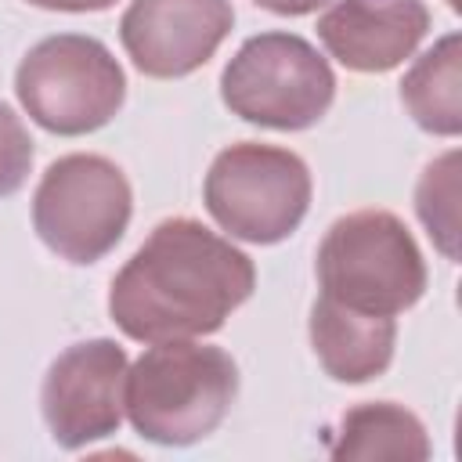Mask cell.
Returning <instances> with one entry per match:
<instances>
[{
    "label": "cell",
    "mask_w": 462,
    "mask_h": 462,
    "mask_svg": "<svg viewBox=\"0 0 462 462\" xmlns=\"http://www.w3.org/2000/svg\"><path fill=\"white\" fill-rule=\"evenodd\" d=\"M321 292L372 314H401L426 289L422 253L401 217L357 209L339 217L318 249Z\"/></svg>",
    "instance_id": "obj_3"
},
{
    "label": "cell",
    "mask_w": 462,
    "mask_h": 462,
    "mask_svg": "<svg viewBox=\"0 0 462 462\" xmlns=\"http://www.w3.org/2000/svg\"><path fill=\"white\" fill-rule=\"evenodd\" d=\"M422 0H332L318 18L325 51L354 72H386L401 65L426 36Z\"/></svg>",
    "instance_id": "obj_10"
},
{
    "label": "cell",
    "mask_w": 462,
    "mask_h": 462,
    "mask_svg": "<svg viewBox=\"0 0 462 462\" xmlns=\"http://www.w3.org/2000/svg\"><path fill=\"white\" fill-rule=\"evenodd\" d=\"M397 325L390 314L346 307L332 296H318L310 307V343L321 368L339 383H368L393 361Z\"/></svg>",
    "instance_id": "obj_11"
},
{
    "label": "cell",
    "mask_w": 462,
    "mask_h": 462,
    "mask_svg": "<svg viewBox=\"0 0 462 462\" xmlns=\"http://www.w3.org/2000/svg\"><path fill=\"white\" fill-rule=\"evenodd\" d=\"M14 90L43 130L76 137L105 126L119 112L126 76L101 40L58 32L29 47L14 72Z\"/></svg>",
    "instance_id": "obj_4"
},
{
    "label": "cell",
    "mask_w": 462,
    "mask_h": 462,
    "mask_svg": "<svg viewBox=\"0 0 462 462\" xmlns=\"http://www.w3.org/2000/svg\"><path fill=\"white\" fill-rule=\"evenodd\" d=\"M310 206L307 162L274 144L238 141L206 173L209 217L242 242L271 245L289 238Z\"/></svg>",
    "instance_id": "obj_6"
},
{
    "label": "cell",
    "mask_w": 462,
    "mask_h": 462,
    "mask_svg": "<svg viewBox=\"0 0 462 462\" xmlns=\"http://www.w3.org/2000/svg\"><path fill=\"white\" fill-rule=\"evenodd\" d=\"M32 166V137L11 105L0 101V199L14 195Z\"/></svg>",
    "instance_id": "obj_15"
},
{
    "label": "cell",
    "mask_w": 462,
    "mask_h": 462,
    "mask_svg": "<svg viewBox=\"0 0 462 462\" xmlns=\"http://www.w3.org/2000/svg\"><path fill=\"white\" fill-rule=\"evenodd\" d=\"M224 105L245 123L271 130L314 126L332 97L336 76L328 61L296 32H260L238 47L220 76Z\"/></svg>",
    "instance_id": "obj_5"
},
{
    "label": "cell",
    "mask_w": 462,
    "mask_h": 462,
    "mask_svg": "<svg viewBox=\"0 0 462 462\" xmlns=\"http://www.w3.org/2000/svg\"><path fill=\"white\" fill-rule=\"evenodd\" d=\"M260 7L274 11V14H307V11H318L325 7L328 0H256Z\"/></svg>",
    "instance_id": "obj_17"
},
{
    "label": "cell",
    "mask_w": 462,
    "mask_h": 462,
    "mask_svg": "<svg viewBox=\"0 0 462 462\" xmlns=\"http://www.w3.org/2000/svg\"><path fill=\"white\" fill-rule=\"evenodd\" d=\"M29 4L47 7V11H105L116 0H29Z\"/></svg>",
    "instance_id": "obj_16"
},
{
    "label": "cell",
    "mask_w": 462,
    "mask_h": 462,
    "mask_svg": "<svg viewBox=\"0 0 462 462\" xmlns=\"http://www.w3.org/2000/svg\"><path fill=\"white\" fill-rule=\"evenodd\" d=\"M126 350L112 339H87L54 357L43 375L40 404L51 437L76 451L119 430L126 408Z\"/></svg>",
    "instance_id": "obj_8"
},
{
    "label": "cell",
    "mask_w": 462,
    "mask_h": 462,
    "mask_svg": "<svg viewBox=\"0 0 462 462\" xmlns=\"http://www.w3.org/2000/svg\"><path fill=\"white\" fill-rule=\"evenodd\" d=\"M256 285L253 260L191 217L162 220L112 278V321L141 343L217 332Z\"/></svg>",
    "instance_id": "obj_1"
},
{
    "label": "cell",
    "mask_w": 462,
    "mask_h": 462,
    "mask_svg": "<svg viewBox=\"0 0 462 462\" xmlns=\"http://www.w3.org/2000/svg\"><path fill=\"white\" fill-rule=\"evenodd\" d=\"M235 393L238 365L227 350L166 339L126 368L123 408L144 440L180 448L209 437L231 411Z\"/></svg>",
    "instance_id": "obj_2"
},
{
    "label": "cell",
    "mask_w": 462,
    "mask_h": 462,
    "mask_svg": "<svg viewBox=\"0 0 462 462\" xmlns=\"http://www.w3.org/2000/svg\"><path fill=\"white\" fill-rule=\"evenodd\" d=\"M415 209L426 224L437 249L455 260L458 256V152H444L433 159L415 188Z\"/></svg>",
    "instance_id": "obj_14"
},
{
    "label": "cell",
    "mask_w": 462,
    "mask_h": 462,
    "mask_svg": "<svg viewBox=\"0 0 462 462\" xmlns=\"http://www.w3.org/2000/svg\"><path fill=\"white\" fill-rule=\"evenodd\" d=\"M430 455V440L422 422L390 401L357 404L343 415L339 437L332 444V458H404L422 462Z\"/></svg>",
    "instance_id": "obj_13"
},
{
    "label": "cell",
    "mask_w": 462,
    "mask_h": 462,
    "mask_svg": "<svg viewBox=\"0 0 462 462\" xmlns=\"http://www.w3.org/2000/svg\"><path fill=\"white\" fill-rule=\"evenodd\" d=\"M134 195L126 173L105 155H61L32 195L36 235L69 263H94L123 238Z\"/></svg>",
    "instance_id": "obj_7"
},
{
    "label": "cell",
    "mask_w": 462,
    "mask_h": 462,
    "mask_svg": "<svg viewBox=\"0 0 462 462\" xmlns=\"http://www.w3.org/2000/svg\"><path fill=\"white\" fill-rule=\"evenodd\" d=\"M462 40L458 32L440 36L401 79V101L411 119L440 137H455L462 130Z\"/></svg>",
    "instance_id": "obj_12"
},
{
    "label": "cell",
    "mask_w": 462,
    "mask_h": 462,
    "mask_svg": "<svg viewBox=\"0 0 462 462\" xmlns=\"http://www.w3.org/2000/svg\"><path fill=\"white\" fill-rule=\"evenodd\" d=\"M231 22V0H130L119 40L144 76L177 79L213 58Z\"/></svg>",
    "instance_id": "obj_9"
}]
</instances>
